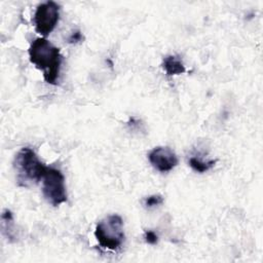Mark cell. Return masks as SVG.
I'll return each mask as SVG.
<instances>
[{
    "mask_svg": "<svg viewBox=\"0 0 263 263\" xmlns=\"http://www.w3.org/2000/svg\"><path fill=\"white\" fill-rule=\"evenodd\" d=\"M28 53L30 62L42 71L45 82L55 84L62 65L60 49L47 39L37 38L30 44Z\"/></svg>",
    "mask_w": 263,
    "mask_h": 263,
    "instance_id": "obj_1",
    "label": "cell"
},
{
    "mask_svg": "<svg viewBox=\"0 0 263 263\" xmlns=\"http://www.w3.org/2000/svg\"><path fill=\"white\" fill-rule=\"evenodd\" d=\"M13 167L18 187L29 188L37 184L44 176L47 166L29 147L22 148L14 157Z\"/></svg>",
    "mask_w": 263,
    "mask_h": 263,
    "instance_id": "obj_2",
    "label": "cell"
},
{
    "mask_svg": "<svg viewBox=\"0 0 263 263\" xmlns=\"http://www.w3.org/2000/svg\"><path fill=\"white\" fill-rule=\"evenodd\" d=\"M95 236L104 249L111 251L120 249L125 238L122 218L114 214L101 220L96 226Z\"/></svg>",
    "mask_w": 263,
    "mask_h": 263,
    "instance_id": "obj_3",
    "label": "cell"
},
{
    "mask_svg": "<svg viewBox=\"0 0 263 263\" xmlns=\"http://www.w3.org/2000/svg\"><path fill=\"white\" fill-rule=\"evenodd\" d=\"M42 193L44 198L53 206L67 201L65 177L54 167H47L42 178Z\"/></svg>",
    "mask_w": 263,
    "mask_h": 263,
    "instance_id": "obj_4",
    "label": "cell"
},
{
    "mask_svg": "<svg viewBox=\"0 0 263 263\" xmlns=\"http://www.w3.org/2000/svg\"><path fill=\"white\" fill-rule=\"evenodd\" d=\"M60 18V5L54 1L39 4L35 10L33 22L35 30L41 36L49 35L55 28Z\"/></svg>",
    "mask_w": 263,
    "mask_h": 263,
    "instance_id": "obj_5",
    "label": "cell"
},
{
    "mask_svg": "<svg viewBox=\"0 0 263 263\" xmlns=\"http://www.w3.org/2000/svg\"><path fill=\"white\" fill-rule=\"evenodd\" d=\"M148 159L152 166L160 172L172 171L179 162L176 153L168 147H155L148 153Z\"/></svg>",
    "mask_w": 263,
    "mask_h": 263,
    "instance_id": "obj_6",
    "label": "cell"
},
{
    "mask_svg": "<svg viewBox=\"0 0 263 263\" xmlns=\"http://www.w3.org/2000/svg\"><path fill=\"white\" fill-rule=\"evenodd\" d=\"M166 75H180L185 72V66L182 59L176 54H168L163 58L161 64Z\"/></svg>",
    "mask_w": 263,
    "mask_h": 263,
    "instance_id": "obj_7",
    "label": "cell"
},
{
    "mask_svg": "<svg viewBox=\"0 0 263 263\" xmlns=\"http://www.w3.org/2000/svg\"><path fill=\"white\" fill-rule=\"evenodd\" d=\"M216 163V160H201L198 157H191L189 159V165L191 168L197 173H205L211 170Z\"/></svg>",
    "mask_w": 263,
    "mask_h": 263,
    "instance_id": "obj_8",
    "label": "cell"
},
{
    "mask_svg": "<svg viewBox=\"0 0 263 263\" xmlns=\"http://www.w3.org/2000/svg\"><path fill=\"white\" fill-rule=\"evenodd\" d=\"M1 221H2L3 232L7 233L6 235L8 238H12V230H11V226L13 225L12 213L9 210H5L1 215Z\"/></svg>",
    "mask_w": 263,
    "mask_h": 263,
    "instance_id": "obj_9",
    "label": "cell"
},
{
    "mask_svg": "<svg viewBox=\"0 0 263 263\" xmlns=\"http://www.w3.org/2000/svg\"><path fill=\"white\" fill-rule=\"evenodd\" d=\"M163 203V197L160 194H152L144 199V205L147 209H152Z\"/></svg>",
    "mask_w": 263,
    "mask_h": 263,
    "instance_id": "obj_10",
    "label": "cell"
},
{
    "mask_svg": "<svg viewBox=\"0 0 263 263\" xmlns=\"http://www.w3.org/2000/svg\"><path fill=\"white\" fill-rule=\"evenodd\" d=\"M144 237H145L146 242H148L149 245H156L157 241H158V236H157V234H156L154 231H152V230H147V231H145Z\"/></svg>",
    "mask_w": 263,
    "mask_h": 263,
    "instance_id": "obj_11",
    "label": "cell"
},
{
    "mask_svg": "<svg viewBox=\"0 0 263 263\" xmlns=\"http://www.w3.org/2000/svg\"><path fill=\"white\" fill-rule=\"evenodd\" d=\"M82 39H83V37H82L81 32H80V31H75V32H73V33L69 36L68 42H69V43H78V42H80Z\"/></svg>",
    "mask_w": 263,
    "mask_h": 263,
    "instance_id": "obj_12",
    "label": "cell"
}]
</instances>
